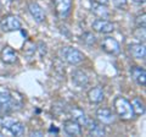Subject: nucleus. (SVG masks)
<instances>
[{
    "label": "nucleus",
    "instance_id": "f257e3e1",
    "mask_svg": "<svg viewBox=\"0 0 146 137\" xmlns=\"http://www.w3.org/2000/svg\"><path fill=\"white\" fill-rule=\"evenodd\" d=\"M10 91H0V110L4 113H12L20 110L23 105L22 98Z\"/></svg>",
    "mask_w": 146,
    "mask_h": 137
},
{
    "label": "nucleus",
    "instance_id": "f03ea898",
    "mask_svg": "<svg viewBox=\"0 0 146 137\" xmlns=\"http://www.w3.org/2000/svg\"><path fill=\"white\" fill-rule=\"evenodd\" d=\"M113 108H115L116 114L122 120H130L131 118H134L131 104L124 97H116L113 100Z\"/></svg>",
    "mask_w": 146,
    "mask_h": 137
},
{
    "label": "nucleus",
    "instance_id": "7ed1b4c3",
    "mask_svg": "<svg viewBox=\"0 0 146 137\" xmlns=\"http://www.w3.org/2000/svg\"><path fill=\"white\" fill-rule=\"evenodd\" d=\"M61 56L65 59V60L71 64V65H78L85 59L84 54L80 52V50L72 48V47H65L61 49Z\"/></svg>",
    "mask_w": 146,
    "mask_h": 137
},
{
    "label": "nucleus",
    "instance_id": "20e7f679",
    "mask_svg": "<svg viewBox=\"0 0 146 137\" xmlns=\"http://www.w3.org/2000/svg\"><path fill=\"white\" fill-rule=\"evenodd\" d=\"M21 27H22L21 21L18 20V17H16L15 15H6L0 21V28L4 32L20 31Z\"/></svg>",
    "mask_w": 146,
    "mask_h": 137
},
{
    "label": "nucleus",
    "instance_id": "39448f33",
    "mask_svg": "<svg viewBox=\"0 0 146 137\" xmlns=\"http://www.w3.org/2000/svg\"><path fill=\"white\" fill-rule=\"evenodd\" d=\"M3 124L13 136H23L25 135V125L22 124L21 121L15 120V119L6 118V119H4Z\"/></svg>",
    "mask_w": 146,
    "mask_h": 137
},
{
    "label": "nucleus",
    "instance_id": "423d86ee",
    "mask_svg": "<svg viewBox=\"0 0 146 137\" xmlns=\"http://www.w3.org/2000/svg\"><path fill=\"white\" fill-rule=\"evenodd\" d=\"M101 49L111 55H117L121 53V45L118 40L112 37H105L101 42Z\"/></svg>",
    "mask_w": 146,
    "mask_h": 137
},
{
    "label": "nucleus",
    "instance_id": "0eeeda50",
    "mask_svg": "<svg viewBox=\"0 0 146 137\" xmlns=\"http://www.w3.org/2000/svg\"><path fill=\"white\" fill-rule=\"evenodd\" d=\"M55 12L60 19H65L68 16L72 9V1L71 0H54Z\"/></svg>",
    "mask_w": 146,
    "mask_h": 137
},
{
    "label": "nucleus",
    "instance_id": "6e6552de",
    "mask_svg": "<svg viewBox=\"0 0 146 137\" xmlns=\"http://www.w3.org/2000/svg\"><path fill=\"white\" fill-rule=\"evenodd\" d=\"M96 119L102 125H111L115 122V114L108 108H99L96 110Z\"/></svg>",
    "mask_w": 146,
    "mask_h": 137
},
{
    "label": "nucleus",
    "instance_id": "1a4fd4ad",
    "mask_svg": "<svg viewBox=\"0 0 146 137\" xmlns=\"http://www.w3.org/2000/svg\"><path fill=\"white\" fill-rule=\"evenodd\" d=\"M93 30L99 33H112L115 30V25L105 19H98L93 22Z\"/></svg>",
    "mask_w": 146,
    "mask_h": 137
},
{
    "label": "nucleus",
    "instance_id": "9d476101",
    "mask_svg": "<svg viewBox=\"0 0 146 137\" xmlns=\"http://www.w3.org/2000/svg\"><path fill=\"white\" fill-rule=\"evenodd\" d=\"M86 127H88V134L89 136H105L106 135V130L102 126L101 122H98L95 120H89L88 124H86Z\"/></svg>",
    "mask_w": 146,
    "mask_h": 137
},
{
    "label": "nucleus",
    "instance_id": "9b49d317",
    "mask_svg": "<svg viewBox=\"0 0 146 137\" xmlns=\"http://www.w3.org/2000/svg\"><path fill=\"white\" fill-rule=\"evenodd\" d=\"M130 75L133 80L138 83L139 86H145L146 83V71L144 67L141 66H131L130 67Z\"/></svg>",
    "mask_w": 146,
    "mask_h": 137
},
{
    "label": "nucleus",
    "instance_id": "f8f14e48",
    "mask_svg": "<svg viewBox=\"0 0 146 137\" xmlns=\"http://www.w3.org/2000/svg\"><path fill=\"white\" fill-rule=\"evenodd\" d=\"M105 98V92L101 86H96V87H93L91 89H89L88 92V99L91 104H99L101 103Z\"/></svg>",
    "mask_w": 146,
    "mask_h": 137
},
{
    "label": "nucleus",
    "instance_id": "ddd939ff",
    "mask_svg": "<svg viewBox=\"0 0 146 137\" xmlns=\"http://www.w3.org/2000/svg\"><path fill=\"white\" fill-rule=\"evenodd\" d=\"M63 130L68 136H80L82 135V126L77 121L66 120L63 122Z\"/></svg>",
    "mask_w": 146,
    "mask_h": 137
},
{
    "label": "nucleus",
    "instance_id": "4468645a",
    "mask_svg": "<svg viewBox=\"0 0 146 137\" xmlns=\"http://www.w3.org/2000/svg\"><path fill=\"white\" fill-rule=\"evenodd\" d=\"M28 10L31 12L32 17L36 21V22H44L45 21V12L39 4H36L34 1H31L28 4Z\"/></svg>",
    "mask_w": 146,
    "mask_h": 137
},
{
    "label": "nucleus",
    "instance_id": "2eb2a0df",
    "mask_svg": "<svg viewBox=\"0 0 146 137\" xmlns=\"http://www.w3.org/2000/svg\"><path fill=\"white\" fill-rule=\"evenodd\" d=\"M0 58H1V61L5 64H15L17 61V53L11 47L6 45L0 52Z\"/></svg>",
    "mask_w": 146,
    "mask_h": 137
},
{
    "label": "nucleus",
    "instance_id": "dca6fc26",
    "mask_svg": "<svg viewBox=\"0 0 146 137\" xmlns=\"http://www.w3.org/2000/svg\"><path fill=\"white\" fill-rule=\"evenodd\" d=\"M70 114H71V116H72L73 120L78 122L80 126H86L89 119H88V116L85 115V113L82 110V109L77 108V107H72L70 109Z\"/></svg>",
    "mask_w": 146,
    "mask_h": 137
},
{
    "label": "nucleus",
    "instance_id": "f3484780",
    "mask_svg": "<svg viewBox=\"0 0 146 137\" xmlns=\"http://www.w3.org/2000/svg\"><path fill=\"white\" fill-rule=\"evenodd\" d=\"M72 82L77 87H85L89 82L88 75L82 70H76L72 72Z\"/></svg>",
    "mask_w": 146,
    "mask_h": 137
},
{
    "label": "nucleus",
    "instance_id": "a211bd4d",
    "mask_svg": "<svg viewBox=\"0 0 146 137\" xmlns=\"http://www.w3.org/2000/svg\"><path fill=\"white\" fill-rule=\"evenodd\" d=\"M128 50H129L130 55L135 58V59H145L146 55V50H145V45L141 44V43H133V44H129L128 47Z\"/></svg>",
    "mask_w": 146,
    "mask_h": 137
},
{
    "label": "nucleus",
    "instance_id": "6ab92c4d",
    "mask_svg": "<svg viewBox=\"0 0 146 137\" xmlns=\"http://www.w3.org/2000/svg\"><path fill=\"white\" fill-rule=\"evenodd\" d=\"M91 11L95 16H98L99 19H107L110 16V11L108 9L102 5V4H98L95 1H91Z\"/></svg>",
    "mask_w": 146,
    "mask_h": 137
},
{
    "label": "nucleus",
    "instance_id": "aec40b11",
    "mask_svg": "<svg viewBox=\"0 0 146 137\" xmlns=\"http://www.w3.org/2000/svg\"><path fill=\"white\" fill-rule=\"evenodd\" d=\"M130 104H131V108H133L134 115H144V114H145L144 102H143V100H141L140 98L135 97V98L130 102Z\"/></svg>",
    "mask_w": 146,
    "mask_h": 137
},
{
    "label": "nucleus",
    "instance_id": "412c9836",
    "mask_svg": "<svg viewBox=\"0 0 146 137\" xmlns=\"http://www.w3.org/2000/svg\"><path fill=\"white\" fill-rule=\"evenodd\" d=\"M80 40L82 43L88 45V47H91V45H94L95 42H96V38H95V36L93 33H90V32H85L80 36Z\"/></svg>",
    "mask_w": 146,
    "mask_h": 137
},
{
    "label": "nucleus",
    "instance_id": "4be33fe9",
    "mask_svg": "<svg viewBox=\"0 0 146 137\" xmlns=\"http://www.w3.org/2000/svg\"><path fill=\"white\" fill-rule=\"evenodd\" d=\"M35 50H36V47H35V44L33 42L28 40V42L25 43V45H23V53H25L26 56H32L35 53Z\"/></svg>",
    "mask_w": 146,
    "mask_h": 137
},
{
    "label": "nucleus",
    "instance_id": "5701e85b",
    "mask_svg": "<svg viewBox=\"0 0 146 137\" xmlns=\"http://www.w3.org/2000/svg\"><path fill=\"white\" fill-rule=\"evenodd\" d=\"M145 12H143L135 19V25L138 28H145Z\"/></svg>",
    "mask_w": 146,
    "mask_h": 137
},
{
    "label": "nucleus",
    "instance_id": "b1692460",
    "mask_svg": "<svg viewBox=\"0 0 146 137\" xmlns=\"http://www.w3.org/2000/svg\"><path fill=\"white\" fill-rule=\"evenodd\" d=\"M113 3H115V5L118 7H123L127 5V0H113Z\"/></svg>",
    "mask_w": 146,
    "mask_h": 137
},
{
    "label": "nucleus",
    "instance_id": "393cba45",
    "mask_svg": "<svg viewBox=\"0 0 146 137\" xmlns=\"http://www.w3.org/2000/svg\"><path fill=\"white\" fill-rule=\"evenodd\" d=\"M31 136H44L43 131H31Z\"/></svg>",
    "mask_w": 146,
    "mask_h": 137
},
{
    "label": "nucleus",
    "instance_id": "a878e982",
    "mask_svg": "<svg viewBox=\"0 0 146 137\" xmlns=\"http://www.w3.org/2000/svg\"><path fill=\"white\" fill-rule=\"evenodd\" d=\"M91 1H95L98 4H102V5H107L108 4V0H91Z\"/></svg>",
    "mask_w": 146,
    "mask_h": 137
},
{
    "label": "nucleus",
    "instance_id": "bb28decb",
    "mask_svg": "<svg viewBox=\"0 0 146 137\" xmlns=\"http://www.w3.org/2000/svg\"><path fill=\"white\" fill-rule=\"evenodd\" d=\"M133 1H134V3H136V4H144V3L146 1V0H133Z\"/></svg>",
    "mask_w": 146,
    "mask_h": 137
},
{
    "label": "nucleus",
    "instance_id": "cd10ccee",
    "mask_svg": "<svg viewBox=\"0 0 146 137\" xmlns=\"http://www.w3.org/2000/svg\"><path fill=\"white\" fill-rule=\"evenodd\" d=\"M0 10H1V1H0Z\"/></svg>",
    "mask_w": 146,
    "mask_h": 137
},
{
    "label": "nucleus",
    "instance_id": "c85d7f7f",
    "mask_svg": "<svg viewBox=\"0 0 146 137\" xmlns=\"http://www.w3.org/2000/svg\"><path fill=\"white\" fill-rule=\"evenodd\" d=\"M1 136H3V134H0V137H1Z\"/></svg>",
    "mask_w": 146,
    "mask_h": 137
},
{
    "label": "nucleus",
    "instance_id": "c756f323",
    "mask_svg": "<svg viewBox=\"0 0 146 137\" xmlns=\"http://www.w3.org/2000/svg\"><path fill=\"white\" fill-rule=\"evenodd\" d=\"M10 1H15V0H10Z\"/></svg>",
    "mask_w": 146,
    "mask_h": 137
}]
</instances>
